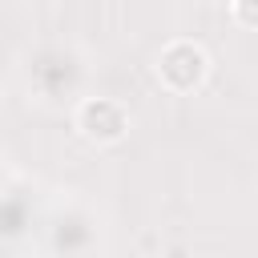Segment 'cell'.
Here are the masks:
<instances>
[{"label": "cell", "mask_w": 258, "mask_h": 258, "mask_svg": "<svg viewBox=\"0 0 258 258\" xmlns=\"http://www.w3.org/2000/svg\"><path fill=\"white\" fill-rule=\"evenodd\" d=\"M77 129L89 137V141H117V137H125V129H129V117H125V109L117 105V101H109V97H89V101H81V109H77Z\"/></svg>", "instance_id": "cell-2"}, {"label": "cell", "mask_w": 258, "mask_h": 258, "mask_svg": "<svg viewBox=\"0 0 258 258\" xmlns=\"http://www.w3.org/2000/svg\"><path fill=\"white\" fill-rule=\"evenodd\" d=\"M206 52L194 44V40H173V44H165V52L157 56V77L173 89V93H185V89H194L202 77H206Z\"/></svg>", "instance_id": "cell-1"}]
</instances>
